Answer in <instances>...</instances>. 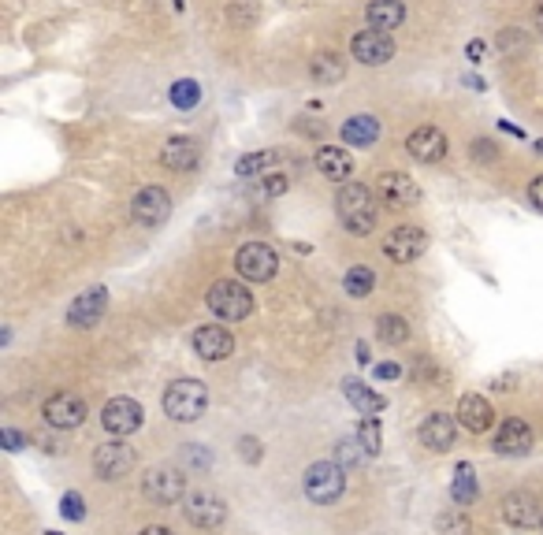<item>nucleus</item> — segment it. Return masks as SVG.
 I'll list each match as a JSON object with an SVG mask.
<instances>
[{
    "instance_id": "f257e3e1",
    "label": "nucleus",
    "mask_w": 543,
    "mask_h": 535,
    "mask_svg": "<svg viewBox=\"0 0 543 535\" xmlns=\"http://www.w3.org/2000/svg\"><path fill=\"white\" fill-rule=\"evenodd\" d=\"M335 212H339V223L347 227L350 235H368L376 227L373 190H368L365 183H342V190L335 197Z\"/></svg>"
},
{
    "instance_id": "f03ea898",
    "label": "nucleus",
    "mask_w": 543,
    "mask_h": 535,
    "mask_svg": "<svg viewBox=\"0 0 543 535\" xmlns=\"http://www.w3.org/2000/svg\"><path fill=\"white\" fill-rule=\"evenodd\" d=\"M209 410V387L202 379H176L168 391H164V413L179 424H194L202 420Z\"/></svg>"
},
{
    "instance_id": "7ed1b4c3",
    "label": "nucleus",
    "mask_w": 543,
    "mask_h": 535,
    "mask_svg": "<svg viewBox=\"0 0 543 535\" xmlns=\"http://www.w3.org/2000/svg\"><path fill=\"white\" fill-rule=\"evenodd\" d=\"M302 488H306V498H309V502L332 505V502L342 498V491H347V469H342L339 462H316V465L306 469Z\"/></svg>"
},
{
    "instance_id": "20e7f679",
    "label": "nucleus",
    "mask_w": 543,
    "mask_h": 535,
    "mask_svg": "<svg viewBox=\"0 0 543 535\" xmlns=\"http://www.w3.org/2000/svg\"><path fill=\"white\" fill-rule=\"evenodd\" d=\"M205 301H209V309L220 320H246L254 313V294H250L246 283H238V279H224V283L209 287Z\"/></svg>"
},
{
    "instance_id": "39448f33",
    "label": "nucleus",
    "mask_w": 543,
    "mask_h": 535,
    "mask_svg": "<svg viewBox=\"0 0 543 535\" xmlns=\"http://www.w3.org/2000/svg\"><path fill=\"white\" fill-rule=\"evenodd\" d=\"M235 268H238V275L246 279V283H268V279L280 272V257H276V249H272V246L250 242V246L238 249Z\"/></svg>"
},
{
    "instance_id": "423d86ee",
    "label": "nucleus",
    "mask_w": 543,
    "mask_h": 535,
    "mask_svg": "<svg viewBox=\"0 0 543 535\" xmlns=\"http://www.w3.org/2000/svg\"><path fill=\"white\" fill-rule=\"evenodd\" d=\"M142 495L153 505H176L186 495V476L179 469H153L142 479Z\"/></svg>"
},
{
    "instance_id": "0eeeda50",
    "label": "nucleus",
    "mask_w": 543,
    "mask_h": 535,
    "mask_svg": "<svg viewBox=\"0 0 543 535\" xmlns=\"http://www.w3.org/2000/svg\"><path fill=\"white\" fill-rule=\"evenodd\" d=\"M142 420H145V413H142V405H138L134 398H112L105 410H101L105 431H112V436H119V439L134 436V431L142 427Z\"/></svg>"
},
{
    "instance_id": "6e6552de",
    "label": "nucleus",
    "mask_w": 543,
    "mask_h": 535,
    "mask_svg": "<svg viewBox=\"0 0 543 535\" xmlns=\"http://www.w3.org/2000/svg\"><path fill=\"white\" fill-rule=\"evenodd\" d=\"M425 246H428V235L421 231V227H394V231L387 235V242H384V253L394 264H413L425 253Z\"/></svg>"
},
{
    "instance_id": "1a4fd4ad",
    "label": "nucleus",
    "mask_w": 543,
    "mask_h": 535,
    "mask_svg": "<svg viewBox=\"0 0 543 535\" xmlns=\"http://www.w3.org/2000/svg\"><path fill=\"white\" fill-rule=\"evenodd\" d=\"M350 53H354V60L365 64V67H380V64H387V60L394 56V41H391L387 30H376V27H373V30L354 34Z\"/></svg>"
},
{
    "instance_id": "9d476101",
    "label": "nucleus",
    "mask_w": 543,
    "mask_h": 535,
    "mask_svg": "<svg viewBox=\"0 0 543 535\" xmlns=\"http://www.w3.org/2000/svg\"><path fill=\"white\" fill-rule=\"evenodd\" d=\"M168 212H171V197H168L164 186H145L131 201V216L142 227H160L168 220Z\"/></svg>"
},
{
    "instance_id": "9b49d317",
    "label": "nucleus",
    "mask_w": 543,
    "mask_h": 535,
    "mask_svg": "<svg viewBox=\"0 0 543 535\" xmlns=\"http://www.w3.org/2000/svg\"><path fill=\"white\" fill-rule=\"evenodd\" d=\"M93 469H97V476H101V479H119V476H127V472L134 469V450L116 436L112 443L97 446V453H93Z\"/></svg>"
},
{
    "instance_id": "f8f14e48",
    "label": "nucleus",
    "mask_w": 543,
    "mask_h": 535,
    "mask_svg": "<svg viewBox=\"0 0 543 535\" xmlns=\"http://www.w3.org/2000/svg\"><path fill=\"white\" fill-rule=\"evenodd\" d=\"M45 420L53 424V427H60V431H71V427H79L82 420H86V401L79 398V394H67V391H60V394H53L45 401Z\"/></svg>"
},
{
    "instance_id": "ddd939ff",
    "label": "nucleus",
    "mask_w": 543,
    "mask_h": 535,
    "mask_svg": "<svg viewBox=\"0 0 543 535\" xmlns=\"http://www.w3.org/2000/svg\"><path fill=\"white\" fill-rule=\"evenodd\" d=\"M183 513H186V521L194 528H220L224 517H228V505H224V498H216L209 491H194L186 498V505H183Z\"/></svg>"
},
{
    "instance_id": "4468645a",
    "label": "nucleus",
    "mask_w": 543,
    "mask_h": 535,
    "mask_svg": "<svg viewBox=\"0 0 543 535\" xmlns=\"http://www.w3.org/2000/svg\"><path fill=\"white\" fill-rule=\"evenodd\" d=\"M108 309V290L105 287H93V290H82L75 301H71V309H67V324L71 327H97L101 324Z\"/></svg>"
},
{
    "instance_id": "2eb2a0df",
    "label": "nucleus",
    "mask_w": 543,
    "mask_h": 535,
    "mask_svg": "<svg viewBox=\"0 0 543 535\" xmlns=\"http://www.w3.org/2000/svg\"><path fill=\"white\" fill-rule=\"evenodd\" d=\"M194 349H197V357H205V361H224V357L235 353V335L220 324H205V327L194 331Z\"/></svg>"
},
{
    "instance_id": "dca6fc26",
    "label": "nucleus",
    "mask_w": 543,
    "mask_h": 535,
    "mask_svg": "<svg viewBox=\"0 0 543 535\" xmlns=\"http://www.w3.org/2000/svg\"><path fill=\"white\" fill-rule=\"evenodd\" d=\"M406 149H409L413 160L435 164V160L447 157V134H443L439 126H417V131L406 138Z\"/></svg>"
},
{
    "instance_id": "f3484780",
    "label": "nucleus",
    "mask_w": 543,
    "mask_h": 535,
    "mask_svg": "<svg viewBox=\"0 0 543 535\" xmlns=\"http://www.w3.org/2000/svg\"><path fill=\"white\" fill-rule=\"evenodd\" d=\"M376 190H380V197L387 201V205H394V209H406V205H413V201L421 197V190H417V183L406 171H384L376 178Z\"/></svg>"
},
{
    "instance_id": "a211bd4d",
    "label": "nucleus",
    "mask_w": 543,
    "mask_h": 535,
    "mask_svg": "<svg viewBox=\"0 0 543 535\" xmlns=\"http://www.w3.org/2000/svg\"><path fill=\"white\" fill-rule=\"evenodd\" d=\"M458 424L465 431H473V436H480V431H487L491 424H496V410H491V401L484 394H465L458 401Z\"/></svg>"
},
{
    "instance_id": "6ab92c4d",
    "label": "nucleus",
    "mask_w": 543,
    "mask_h": 535,
    "mask_svg": "<svg viewBox=\"0 0 543 535\" xmlns=\"http://www.w3.org/2000/svg\"><path fill=\"white\" fill-rule=\"evenodd\" d=\"M503 517L513 528H532L536 521H543L539 517V498L532 491H510L503 498Z\"/></svg>"
},
{
    "instance_id": "aec40b11",
    "label": "nucleus",
    "mask_w": 543,
    "mask_h": 535,
    "mask_svg": "<svg viewBox=\"0 0 543 535\" xmlns=\"http://www.w3.org/2000/svg\"><path fill=\"white\" fill-rule=\"evenodd\" d=\"M454 431H458V417H447V413H428L417 436H421V443H425L428 450H451Z\"/></svg>"
},
{
    "instance_id": "412c9836",
    "label": "nucleus",
    "mask_w": 543,
    "mask_h": 535,
    "mask_svg": "<svg viewBox=\"0 0 543 535\" xmlns=\"http://www.w3.org/2000/svg\"><path fill=\"white\" fill-rule=\"evenodd\" d=\"M496 450L506 453V457H521L532 450V427L525 420H517L510 417L503 427H499V436H496Z\"/></svg>"
},
{
    "instance_id": "4be33fe9",
    "label": "nucleus",
    "mask_w": 543,
    "mask_h": 535,
    "mask_svg": "<svg viewBox=\"0 0 543 535\" xmlns=\"http://www.w3.org/2000/svg\"><path fill=\"white\" fill-rule=\"evenodd\" d=\"M313 164H316L320 175H324V178H335V183L350 178V171H354L350 152H347V149H335V145H320L316 157H313Z\"/></svg>"
},
{
    "instance_id": "5701e85b",
    "label": "nucleus",
    "mask_w": 543,
    "mask_h": 535,
    "mask_svg": "<svg viewBox=\"0 0 543 535\" xmlns=\"http://www.w3.org/2000/svg\"><path fill=\"white\" fill-rule=\"evenodd\" d=\"M197 157H202V149H197L194 138H171L160 152V164L168 171H194L197 168Z\"/></svg>"
},
{
    "instance_id": "b1692460",
    "label": "nucleus",
    "mask_w": 543,
    "mask_h": 535,
    "mask_svg": "<svg viewBox=\"0 0 543 535\" xmlns=\"http://www.w3.org/2000/svg\"><path fill=\"white\" fill-rule=\"evenodd\" d=\"M365 19H368V27H376V30H394V27H402L406 4L402 0H368Z\"/></svg>"
},
{
    "instance_id": "393cba45",
    "label": "nucleus",
    "mask_w": 543,
    "mask_h": 535,
    "mask_svg": "<svg viewBox=\"0 0 543 535\" xmlns=\"http://www.w3.org/2000/svg\"><path fill=\"white\" fill-rule=\"evenodd\" d=\"M380 138V119L376 116H350L342 123V142L354 145V149H368Z\"/></svg>"
},
{
    "instance_id": "a878e982",
    "label": "nucleus",
    "mask_w": 543,
    "mask_h": 535,
    "mask_svg": "<svg viewBox=\"0 0 543 535\" xmlns=\"http://www.w3.org/2000/svg\"><path fill=\"white\" fill-rule=\"evenodd\" d=\"M342 394H347V401L354 405L361 417H376V413L387 410V398L376 394V391H368L365 384H358V379H347V384H342Z\"/></svg>"
},
{
    "instance_id": "bb28decb",
    "label": "nucleus",
    "mask_w": 543,
    "mask_h": 535,
    "mask_svg": "<svg viewBox=\"0 0 543 535\" xmlns=\"http://www.w3.org/2000/svg\"><path fill=\"white\" fill-rule=\"evenodd\" d=\"M477 495H480V488H477V472H473V465L469 462H461L458 469H454V483H451V498H454V505H473L477 502Z\"/></svg>"
},
{
    "instance_id": "cd10ccee",
    "label": "nucleus",
    "mask_w": 543,
    "mask_h": 535,
    "mask_svg": "<svg viewBox=\"0 0 543 535\" xmlns=\"http://www.w3.org/2000/svg\"><path fill=\"white\" fill-rule=\"evenodd\" d=\"M309 74H313V82H320V86L328 82V86H332V82H339L342 74H347V64H342V56H335V53H324V56L313 60Z\"/></svg>"
},
{
    "instance_id": "c85d7f7f",
    "label": "nucleus",
    "mask_w": 543,
    "mask_h": 535,
    "mask_svg": "<svg viewBox=\"0 0 543 535\" xmlns=\"http://www.w3.org/2000/svg\"><path fill=\"white\" fill-rule=\"evenodd\" d=\"M376 287V275H373V268L368 264H354L350 272H347V279H342V290H347L350 298H368V290Z\"/></svg>"
},
{
    "instance_id": "c756f323",
    "label": "nucleus",
    "mask_w": 543,
    "mask_h": 535,
    "mask_svg": "<svg viewBox=\"0 0 543 535\" xmlns=\"http://www.w3.org/2000/svg\"><path fill=\"white\" fill-rule=\"evenodd\" d=\"M272 164H276V152H272V149L246 152V157L235 164V175H238V178H254V175H264Z\"/></svg>"
},
{
    "instance_id": "7c9ffc66",
    "label": "nucleus",
    "mask_w": 543,
    "mask_h": 535,
    "mask_svg": "<svg viewBox=\"0 0 543 535\" xmlns=\"http://www.w3.org/2000/svg\"><path fill=\"white\" fill-rule=\"evenodd\" d=\"M376 339L380 342H387V346H402L406 339H409V324L402 320V316H380V324H376Z\"/></svg>"
},
{
    "instance_id": "2f4dec72",
    "label": "nucleus",
    "mask_w": 543,
    "mask_h": 535,
    "mask_svg": "<svg viewBox=\"0 0 543 535\" xmlns=\"http://www.w3.org/2000/svg\"><path fill=\"white\" fill-rule=\"evenodd\" d=\"M365 457H373V453L365 450V443H361L358 436H347V439H342V443L335 446V462H339L342 469H361Z\"/></svg>"
},
{
    "instance_id": "473e14b6",
    "label": "nucleus",
    "mask_w": 543,
    "mask_h": 535,
    "mask_svg": "<svg viewBox=\"0 0 543 535\" xmlns=\"http://www.w3.org/2000/svg\"><path fill=\"white\" fill-rule=\"evenodd\" d=\"M197 100H202V90H197V82L194 79H183V82H176V86H171V105H176V108H194L197 105Z\"/></svg>"
},
{
    "instance_id": "72a5a7b5",
    "label": "nucleus",
    "mask_w": 543,
    "mask_h": 535,
    "mask_svg": "<svg viewBox=\"0 0 543 535\" xmlns=\"http://www.w3.org/2000/svg\"><path fill=\"white\" fill-rule=\"evenodd\" d=\"M435 524H439L443 535H469V517L461 513V509H447Z\"/></svg>"
},
{
    "instance_id": "f704fd0d",
    "label": "nucleus",
    "mask_w": 543,
    "mask_h": 535,
    "mask_svg": "<svg viewBox=\"0 0 543 535\" xmlns=\"http://www.w3.org/2000/svg\"><path fill=\"white\" fill-rule=\"evenodd\" d=\"M358 439L365 443L368 453H380V420H376V417H365V420L358 424Z\"/></svg>"
},
{
    "instance_id": "c9c22d12",
    "label": "nucleus",
    "mask_w": 543,
    "mask_h": 535,
    "mask_svg": "<svg viewBox=\"0 0 543 535\" xmlns=\"http://www.w3.org/2000/svg\"><path fill=\"white\" fill-rule=\"evenodd\" d=\"M228 19L238 22V27H254V22H257V4H254V0H238V4L228 8Z\"/></svg>"
},
{
    "instance_id": "e433bc0d",
    "label": "nucleus",
    "mask_w": 543,
    "mask_h": 535,
    "mask_svg": "<svg viewBox=\"0 0 543 535\" xmlns=\"http://www.w3.org/2000/svg\"><path fill=\"white\" fill-rule=\"evenodd\" d=\"M60 513H64L67 521H82V517H86V505H82V495H79V491H67V495L60 498Z\"/></svg>"
},
{
    "instance_id": "4c0bfd02",
    "label": "nucleus",
    "mask_w": 543,
    "mask_h": 535,
    "mask_svg": "<svg viewBox=\"0 0 543 535\" xmlns=\"http://www.w3.org/2000/svg\"><path fill=\"white\" fill-rule=\"evenodd\" d=\"M264 194H268V197L287 194V175H268V178H264Z\"/></svg>"
},
{
    "instance_id": "58836bf2",
    "label": "nucleus",
    "mask_w": 543,
    "mask_h": 535,
    "mask_svg": "<svg viewBox=\"0 0 543 535\" xmlns=\"http://www.w3.org/2000/svg\"><path fill=\"white\" fill-rule=\"evenodd\" d=\"M373 372H376V379H399V375H402V368L394 365V361H384V365H376Z\"/></svg>"
},
{
    "instance_id": "ea45409f",
    "label": "nucleus",
    "mask_w": 543,
    "mask_h": 535,
    "mask_svg": "<svg viewBox=\"0 0 543 535\" xmlns=\"http://www.w3.org/2000/svg\"><path fill=\"white\" fill-rule=\"evenodd\" d=\"M242 453H246V462H261V446H257V439H254V436H246V439H242Z\"/></svg>"
},
{
    "instance_id": "a19ab883",
    "label": "nucleus",
    "mask_w": 543,
    "mask_h": 535,
    "mask_svg": "<svg viewBox=\"0 0 543 535\" xmlns=\"http://www.w3.org/2000/svg\"><path fill=\"white\" fill-rule=\"evenodd\" d=\"M529 197H532V205H536V209H543V175H536V178H532Z\"/></svg>"
},
{
    "instance_id": "79ce46f5",
    "label": "nucleus",
    "mask_w": 543,
    "mask_h": 535,
    "mask_svg": "<svg viewBox=\"0 0 543 535\" xmlns=\"http://www.w3.org/2000/svg\"><path fill=\"white\" fill-rule=\"evenodd\" d=\"M4 443H8V450H22V443H27V439H22L19 431H12V427H8V431H4Z\"/></svg>"
},
{
    "instance_id": "37998d69",
    "label": "nucleus",
    "mask_w": 543,
    "mask_h": 535,
    "mask_svg": "<svg viewBox=\"0 0 543 535\" xmlns=\"http://www.w3.org/2000/svg\"><path fill=\"white\" fill-rule=\"evenodd\" d=\"M469 56L480 60V56H484V41H469Z\"/></svg>"
},
{
    "instance_id": "c03bdc74",
    "label": "nucleus",
    "mask_w": 543,
    "mask_h": 535,
    "mask_svg": "<svg viewBox=\"0 0 543 535\" xmlns=\"http://www.w3.org/2000/svg\"><path fill=\"white\" fill-rule=\"evenodd\" d=\"M138 535H171V531H168V528H160V524H153V528H142Z\"/></svg>"
},
{
    "instance_id": "a18cd8bd",
    "label": "nucleus",
    "mask_w": 543,
    "mask_h": 535,
    "mask_svg": "<svg viewBox=\"0 0 543 535\" xmlns=\"http://www.w3.org/2000/svg\"><path fill=\"white\" fill-rule=\"evenodd\" d=\"M536 30H543V4H536Z\"/></svg>"
},
{
    "instance_id": "49530a36",
    "label": "nucleus",
    "mask_w": 543,
    "mask_h": 535,
    "mask_svg": "<svg viewBox=\"0 0 543 535\" xmlns=\"http://www.w3.org/2000/svg\"><path fill=\"white\" fill-rule=\"evenodd\" d=\"M171 4H176V8H179V12H183V0H171Z\"/></svg>"
},
{
    "instance_id": "de8ad7c7",
    "label": "nucleus",
    "mask_w": 543,
    "mask_h": 535,
    "mask_svg": "<svg viewBox=\"0 0 543 535\" xmlns=\"http://www.w3.org/2000/svg\"><path fill=\"white\" fill-rule=\"evenodd\" d=\"M536 152H543V138H539V142H536Z\"/></svg>"
},
{
    "instance_id": "09e8293b",
    "label": "nucleus",
    "mask_w": 543,
    "mask_h": 535,
    "mask_svg": "<svg viewBox=\"0 0 543 535\" xmlns=\"http://www.w3.org/2000/svg\"><path fill=\"white\" fill-rule=\"evenodd\" d=\"M45 535H60V531H45Z\"/></svg>"
},
{
    "instance_id": "8fccbe9b",
    "label": "nucleus",
    "mask_w": 543,
    "mask_h": 535,
    "mask_svg": "<svg viewBox=\"0 0 543 535\" xmlns=\"http://www.w3.org/2000/svg\"><path fill=\"white\" fill-rule=\"evenodd\" d=\"M539 524H543V521H539Z\"/></svg>"
}]
</instances>
